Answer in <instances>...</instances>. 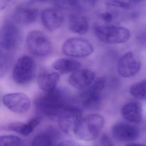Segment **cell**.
Returning <instances> with one entry per match:
<instances>
[{"label":"cell","instance_id":"1","mask_svg":"<svg viewBox=\"0 0 146 146\" xmlns=\"http://www.w3.org/2000/svg\"><path fill=\"white\" fill-rule=\"evenodd\" d=\"M35 102L36 108L40 111L51 117H58L60 112L69 106L66 104L64 93L57 88L38 96Z\"/></svg>","mask_w":146,"mask_h":146},{"label":"cell","instance_id":"2","mask_svg":"<svg viewBox=\"0 0 146 146\" xmlns=\"http://www.w3.org/2000/svg\"><path fill=\"white\" fill-rule=\"evenodd\" d=\"M104 117L98 113L89 114L82 117L73 132L78 139L90 141L100 134L105 124Z\"/></svg>","mask_w":146,"mask_h":146},{"label":"cell","instance_id":"3","mask_svg":"<svg viewBox=\"0 0 146 146\" xmlns=\"http://www.w3.org/2000/svg\"><path fill=\"white\" fill-rule=\"evenodd\" d=\"M94 32L99 40L108 44L125 43L130 36L129 30L117 25H96Z\"/></svg>","mask_w":146,"mask_h":146},{"label":"cell","instance_id":"4","mask_svg":"<svg viewBox=\"0 0 146 146\" xmlns=\"http://www.w3.org/2000/svg\"><path fill=\"white\" fill-rule=\"evenodd\" d=\"M21 32L13 22H5L0 29V48L1 50L11 52L18 48L21 42Z\"/></svg>","mask_w":146,"mask_h":146},{"label":"cell","instance_id":"5","mask_svg":"<svg viewBox=\"0 0 146 146\" xmlns=\"http://www.w3.org/2000/svg\"><path fill=\"white\" fill-rule=\"evenodd\" d=\"M36 65L32 58L24 55L15 64L13 72L14 81L19 84H25L30 82L35 76Z\"/></svg>","mask_w":146,"mask_h":146},{"label":"cell","instance_id":"6","mask_svg":"<svg viewBox=\"0 0 146 146\" xmlns=\"http://www.w3.org/2000/svg\"><path fill=\"white\" fill-rule=\"evenodd\" d=\"M26 43L29 51L34 55L44 57L51 51V44L47 37L39 31H30L26 38Z\"/></svg>","mask_w":146,"mask_h":146},{"label":"cell","instance_id":"7","mask_svg":"<svg viewBox=\"0 0 146 146\" xmlns=\"http://www.w3.org/2000/svg\"><path fill=\"white\" fill-rule=\"evenodd\" d=\"M63 53L75 58L89 56L94 51V47L89 41L81 37H74L66 41L62 47Z\"/></svg>","mask_w":146,"mask_h":146},{"label":"cell","instance_id":"8","mask_svg":"<svg viewBox=\"0 0 146 146\" xmlns=\"http://www.w3.org/2000/svg\"><path fill=\"white\" fill-rule=\"evenodd\" d=\"M82 117V112L80 108L67 106L58 116L59 125L62 131L69 134L73 132Z\"/></svg>","mask_w":146,"mask_h":146},{"label":"cell","instance_id":"9","mask_svg":"<svg viewBox=\"0 0 146 146\" xmlns=\"http://www.w3.org/2000/svg\"><path fill=\"white\" fill-rule=\"evenodd\" d=\"M4 105L10 111L17 113L27 112L31 105L29 98L22 93H14L5 95L3 98Z\"/></svg>","mask_w":146,"mask_h":146},{"label":"cell","instance_id":"10","mask_svg":"<svg viewBox=\"0 0 146 146\" xmlns=\"http://www.w3.org/2000/svg\"><path fill=\"white\" fill-rule=\"evenodd\" d=\"M141 66V61L139 58L132 52H129L125 54L119 60L117 71L123 77H130L138 72Z\"/></svg>","mask_w":146,"mask_h":146},{"label":"cell","instance_id":"11","mask_svg":"<svg viewBox=\"0 0 146 146\" xmlns=\"http://www.w3.org/2000/svg\"><path fill=\"white\" fill-rule=\"evenodd\" d=\"M113 138L122 142H131L139 136V130L135 125L127 123H118L112 128Z\"/></svg>","mask_w":146,"mask_h":146},{"label":"cell","instance_id":"12","mask_svg":"<svg viewBox=\"0 0 146 146\" xmlns=\"http://www.w3.org/2000/svg\"><path fill=\"white\" fill-rule=\"evenodd\" d=\"M95 75L89 70L79 69L72 73L68 79L72 86L78 89H83L92 84Z\"/></svg>","mask_w":146,"mask_h":146},{"label":"cell","instance_id":"13","mask_svg":"<svg viewBox=\"0 0 146 146\" xmlns=\"http://www.w3.org/2000/svg\"><path fill=\"white\" fill-rule=\"evenodd\" d=\"M59 80L58 73L53 70L43 69L37 77L38 86L44 92H49L56 88Z\"/></svg>","mask_w":146,"mask_h":146},{"label":"cell","instance_id":"14","mask_svg":"<svg viewBox=\"0 0 146 146\" xmlns=\"http://www.w3.org/2000/svg\"><path fill=\"white\" fill-rule=\"evenodd\" d=\"M63 13L57 8H48L42 13L41 21L43 26L51 31L59 29L63 23Z\"/></svg>","mask_w":146,"mask_h":146},{"label":"cell","instance_id":"15","mask_svg":"<svg viewBox=\"0 0 146 146\" xmlns=\"http://www.w3.org/2000/svg\"><path fill=\"white\" fill-rule=\"evenodd\" d=\"M38 15V9L30 4L19 6L14 12V17L17 21L26 24L35 22Z\"/></svg>","mask_w":146,"mask_h":146},{"label":"cell","instance_id":"16","mask_svg":"<svg viewBox=\"0 0 146 146\" xmlns=\"http://www.w3.org/2000/svg\"><path fill=\"white\" fill-rule=\"evenodd\" d=\"M121 114L125 119L131 123H139L142 119V110L138 102H130L122 107Z\"/></svg>","mask_w":146,"mask_h":146},{"label":"cell","instance_id":"17","mask_svg":"<svg viewBox=\"0 0 146 146\" xmlns=\"http://www.w3.org/2000/svg\"><path fill=\"white\" fill-rule=\"evenodd\" d=\"M42 121L41 117H37L30 119L27 123L15 122L9 124L6 129L17 132L23 135H28L31 133Z\"/></svg>","mask_w":146,"mask_h":146},{"label":"cell","instance_id":"18","mask_svg":"<svg viewBox=\"0 0 146 146\" xmlns=\"http://www.w3.org/2000/svg\"><path fill=\"white\" fill-rule=\"evenodd\" d=\"M81 66V63L78 60L64 58L57 60L52 64V68L54 71L62 74L72 73L80 69Z\"/></svg>","mask_w":146,"mask_h":146},{"label":"cell","instance_id":"19","mask_svg":"<svg viewBox=\"0 0 146 146\" xmlns=\"http://www.w3.org/2000/svg\"><path fill=\"white\" fill-rule=\"evenodd\" d=\"M101 94L90 88L84 94L83 100L84 107L88 109L98 108L101 102Z\"/></svg>","mask_w":146,"mask_h":146},{"label":"cell","instance_id":"20","mask_svg":"<svg viewBox=\"0 0 146 146\" xmlns=\"http://www.w3.org/2000/svg\"><path fill=\"white\" fill-rule=\"evenodd\" d=\"M69 29L75 34L83 35L88 30V23L87 19L82 16L73 15L69 21Z\"/></svg>","mask_w":146,"mask_h":146},{"label":"cell","instance_id":"21","mask_svg":"<svg viewBox=\"0 0 146 146\" xmlns=\"http://www.w3.org/2000/svg\"><path fill=\"white\" fill-rule=\"evenodd\" d=\"M131 96L140 100L146 98V81H141L132 85L129 90Z\"/></svg>","mask_w":146,"mask_h":146},{"label":"cell","instance_id":"22","mask_svg":"<svg viewBox=\"0 0 146 146\" xmlns=\"http://www.w3.org/2000/svg\"><path fill=\"white\" fill-rule=\"evenodd\" d=\"M36 136L32 143V146H52L53 135L50 131Z\"/></svg>","mask_w":146,"mask_h":146},{"label":"cell","instance_id":"23","mask_svg":"<svg viewBox=\"0 0 146 146\" xmlns=\"http://www.w3.org/2000/svg\"><path fill=\"white\" fill-rule=\"evenodd\" d=\"M23 141L19 137L12 135L0 136V146H23Z\"/></svg>","mask_w":146,"mask_h":146},{"label":"cell","instance_id":"24","mask_svg":"<svg viewBox=\"0 0 146 146\" xmlns=\"http://www.w3.org/2000/svg\"><path fill=\"white\" fill-rule=\"evenodd\" d=\"M139 2V1H112L107 3L108 6L110 7H116L124 10H128L132 7L134 4Z\"/></svg>","mask_w":146,"mask_h":146},{"label":"cell","instance_id":"25","mask_svg":"<svg viewBox=\"0 0 146 146\" xmlns=\"http://www.w3.org/2000/svg\"><path fill=\"white\" fill-rule=\"evenodd\" d=\"M100 18L106 23H111L114 18L113 14L109 12L103 13L99 14Z\"/></svg>","mask_w":146,"mask_h":146},{"label":"cell","instance_id":"26","mask_svg":"<svg viewBox=\"0 0 146 146\" xmlns=\"http://www.w3.org/2000/svg\"><path fill=\"white\" fill-rule=\"evenodd\" d=\"M101 142L102 146H113L111 140L106 135H103L102 137Z\"/></svg>","mask_w":146,"mask_h":146},{"label":"cell","instance_id":"27","mask_svg":"<svg viewBox=\"0 0 146 146\" xmlns=\"http://www.w3.org/2000/svg\"><path fill=\"white\" fill-rule=\"evenodd\" d=\"M56 146H80V145L75 141L67 140L61 142Z\"/></svg>","mask_w":146,"mask_h":146},{"label":"cell","instance_id":"28","mask_svg":"<svg viewBox=\"0 0 146 146\" xmlns=\"http://www.w3.org/2000/svg\"><path fill=\"white\" fill-rule=\"evenodd\" d=\"M125 146H145V145L143 144H140V143H128Z\"/></svg>","mask_w":146,"mask_h":146}]
</instances>
